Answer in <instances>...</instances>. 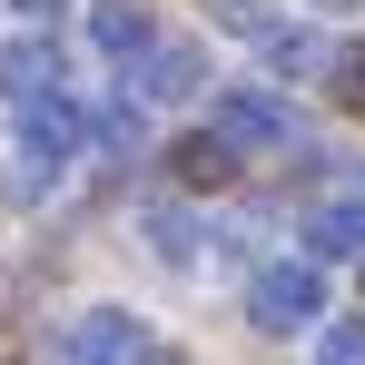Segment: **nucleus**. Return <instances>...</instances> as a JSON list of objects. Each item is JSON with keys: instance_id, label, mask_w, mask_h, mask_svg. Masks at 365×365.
<instances>
[{"instance_id": "nucleus-1", "label": "nucleus", "mask_w": 365, "mask_h": 365, "mask_svg": "<svg viewBox=\"0 0 365 365\" xmlns=\"http://www.w3.org/2000/svg\"><path fill=\"white\" fill-rule=\"evenodd\" d=\"M10 138H20V187H60L79 158H89V109L79 99H30V109H10Z\"/></svg>"}, {"instance_id": "nucleus-2", "label": "nucleus", "mask_w": 365, "mask_h": 365, "mask_svg": "<svg viewBox=\"0 0 365 365\" xmlns=\"http://www.w3.org/2000/svg\"><path fill=\"white\" fill-rule=\"evenodd\" d=\"M247 326L257 336H316L326 326V267L316 257H267L247 277Z\"/></svg>"}, {"instance_id": "nucleus-3", "label": "nucleus", "mask_w": 365, "mask_h": 365, "mask_svg": "<svg viewBox=\"0 0 365 365\" xmlns=\"http://www.w3.org/2000/svg\"><path fill=\"white\" fill-rule=\"evenodd\" d=\"M148 326L128 316V306H79L60 336H50V365H148Z\"/></svg>"}, {"instance_id": "nucleus-4", "label": "nucleus", "mask_w": 365, "mask_h": 365, "mask_svg": "<svg viewBox=\"0 0 365 365\" xmlns=\"http://www.w3.org/2000/svg\"><path fill=\"white\" fill-rule=\"evenodd\" d=\"M207 128L237 138V148H287V138H297V109H287L277 89H257V79H227L217 109H207Z\"/></svg>"}, {"instance_id": "nucleus-5", "label": "nucleus", "mask_w": 365, "mask_h": 365, "mask_svg": "<svg viewBox=\"0 0 365 365\" xmlns=\"http://www.w3.org/2000/svg\"><path fill=\"white\" fill-rule=\"evenodd\" d=\"M128 79H138V109H178V99H197V89H207V50L158 30V40L128 60Z\"/></svg>"}, {"instance_id": "nucleus-6", "label": "nucleus", "mask_w": 365, "mask_h": 365, "mask_svg": "<svg viewBox=\"0 0 365 365\" xmlns=\"http://www.w3.org/2000/svg\"><path fill=\"white\" fill-rule=\"evenodd\" d=\"M306 257H316V267H326V257H365V168H346V178L306 207Z\"/></svg>"}, {"instance_id": "nucleus-7", "label": "nucleus", "mask_w": 365, "mask_h": 365, "mask_svg": "<svg viewBox=\"0 0 365 365\" xmlns=\"http://www.w3.org/2000/svg\"><path fill=\"white\" fill-rule=\"evenodd\" d=\"M60 40L50 30H20V40H0V99L10 109H30V99H60Z\"/></svg>"}, {"instance_id": "nucleus-8", "label": "nucleus", "mask_w": 365, "mask_h": 365, "mask_svg": "<svg viewBox=\"0 0 365 365\" xmlns=\"http://www.w3.org/2000/svg\"><path fill=\"white\" fill-rule=\"evenodd\" d=\"M89 40H99V60H119V69H128L148 40H158V20H148L138 0H89Z\"/></svg>"}, {"instance_id": "nucleus-9", "label": "nucleus", "mask_w": 365, "mask_h": 365, "mask_svg": "<svg viewBox=\"0 0 365 365\" xmlns=\"http://www.w3.org/2000/svg\"><path fill=\"white\" fill-rule=\"evenodd\" d=\"M168 158H178V187H227L237 178V138H217V128H187Z\"/></svg>"}, {"instance_id": "nucleus-10", "label": "nucleus", "mask_w": 365, "mask_h": 365, "mask_svg": "<svg viewBox=\"0 0 365 365\" xmlns=\"http://www.w3.org/2000/svg\"><path fill=\"white\" fill-rule=\"evenodd\" d=\"M138 227H148V257H158V267H197V217H187V207H168V197H158Z\"/></svg>"}, {"instance_id": "nucleus-11", "label": "nucleus", "mask_w": 365, "mask_h": 365, "mask_svg": "<svg viewBox=\"0 0 365 365\" xmlns=\"http://www.w3.org/2000/svg\"><path fill=\"white\" fill-rule=\"evenodd\" d=\"M89 138H109V148H119V158H138V138H148V109H138V99H109V109H99V119H89Z\"/></svg>"}, {"instance_id": "nucleus-12", "label": "nucleus", "mask_w": 365, "mask_h": 365, "mask_svg": "<svg viewBox=\"0 0 365 365\" xmlns=\"http://www.w3.org/2000/svg\"><path fill=\"white\" fill-rule=\"evenodd\" d=\"M326 89H336L346 109H365V40H336V50H326Z\"/></svg>"}, {"instance_id": "nucleus-13", "label": "nucleus", "mask_w": 365, "mask_h": 365, "mask_svg": "<svg viewBox=\"0 0 365 365\" xmlns=\"http://www.w3.org/2000/svg\"><path fill=\"white\" fill-rule=\"evenodd\" d=\"M316 356H326V365H365V316H346V326H316Z\"/></svg>"}, {"instance_id": "nucleus-14", "label": "nucleus", "mask_w": 365, "mask_h": 365, "mask_svg": "<svg viewBox=\"0 0 365 365\" xmlns=\"http://www.w3.org/2000/svg\"><path fill=\"white\" fill-rule=\"evenodd\" d=\"M10 10H20V20L40 30V20H50V10H69V0H10Z\"/></svg>"}, {"instance_id": "nucleus-15", "label": "nucleus", "mask_w": 365, "mask_h": 365, "mask_svg": "<svg viewBox=\"0 0 365 365\" xmlns=\"http://www.w3.org/2000/svg\"><path fill=\"white\" fill-rule=\"evenodd\" d=\"M148 365H187V356H168V346H158V356H148Z\"/></svg>"}, {"instance_id": "nucleus-16", "label": "nucleus", "mask_w": 365, "mask_h": 365, "mask_svg": "<svg viewBox=\"0 0 365 365\" xmlns=\"http://www.w3.org/2000/svg\"><path fill=\"white\" fill-rule=\"evenodd\" d=\"M356 267H365V257H356Z\"/></svg>"}]
</instances>
